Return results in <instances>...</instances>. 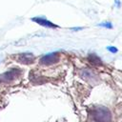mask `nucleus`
Instances as JSON below:
<instances>
[{"label": "nucleus", "mask_w": 122, "mask_h": 122, "mask_svg": "<svg viewBox=\"0 0 122 122\" xmlns=\"http://www.w3.org/2000/svg\"><path fill=\"white\" fill-rule=\"evenodd\" d=\"M58 60V54L57 52H51L45 56H43L40 59V64L44 65V66H48V65H51L56 63Z\"/></svg>", "instance_id": "1"}, {"label": "nucleus", "mask_w": 122, "mask_h": 122, "mask_svg": "<svg viewBox=\"0 0 122 122\" xmlns=\"http://www.w3.org/2000/svg\"><path fill=\"white\" fill-rule=\"evenodd\" d=\"M31 20L34 21V22H36L37 24L41 25L42 27L51 28V29H55V28L58 27V26H56L55 24L51 23V21H49V20H47V19H45V18H41V17H32Z\"/></svg>", "instance_id": "2"}, {"label": "nucleus", "mask_w": 122, "mask_h": 122, "mask_svg": "<svg viewBox=\"0 0 122 122\" xmlns=\"http://www.w3.org/2000/svg\"><path fill=\"white\" fill-rule=\"evenodd\" d=\"M34 60V57L31 53H22L19 55L18 61L22 64H31Z\"/></svg>", "instance_id": "3"}, {"label": "nucleus", "mask_w": 122, "mask_h": 122, "mask_svg": "<svg viewBox=\"0 0 122 122\" xmlns=\"http://www.w3.org/2000/svg\"><path fill=\"white\" fill-rule=\"evenodd\" d=\"M97 26H99V27H104V28H107V29H112V23H110V22L99 23Z\"/></svg>", "instance_id": "4"}, {"label": "nucleus", "mask_w": 122, "mask_h": 122, "mask_svg": "<svg viewBox=\"0 0 122 122\" xmlns=\"http://www.w3.org/2000/svg\"><path fill=\"white\" fill-rule=\"evenodd\" d=\"M107 49L112 52H117V49L115 47H107Z\"/></svg>", "instance_id": "5"}, {"label": "nucleus", "mask_w": 122, "mask_h": 122, "mask_svg": "<svg viewBox=\"0 0 122 122\" xmlns=\"http://www.w3.org/2000/svg\"><path fill=\"white\" fill-rule=\"evenodd\" d=\"M72 30H82V28H76V29H71Z\"/></svg>", "instance_id": "6"}]
</instances>
